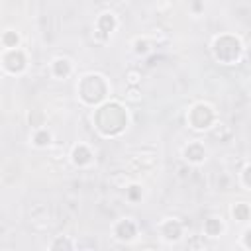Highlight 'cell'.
<instances>
[{
	"label": "cell",
	"instance_id": "6da1fadb",
	"mask_svg": "<svg viewBox=\"0 0 251 251\" xmlns=\"http://www.w3.org/2000/svg\"><path fill=\"white\" fill-rule=\"evenodd\" d=\"M116 27H118V20H116L114 12H104V14L98 16V20H96V33H102L104 39H108L114 33Z\"/></svg>",
	"mask_w": 251,
	"mask_h": 251
},
{
	"label": "cell",
	"instance_id": "7a4b0ae2",
	"mask_svg": "<svg viewBox=\"0 0 251 251\" xmlns=\"http://www.w3.org/2000/svg\"><path fill=\"white\" fill-rule=\"evenodd\" d=\"M182 157H184V161H188L192 165H200L206 161V149L200 141H192L182 149Z\"/></svg>",
	"mask_w": 251,
	"mask_h": 251
},
{
	"label": "cell",
	"instance_id": "3957f363",
	"mask_svg": "<svg viewBox=\"0 0 251 251\" xmlns=\"http://www.w3.org/2000/svg\"><path fill=\"white\" fill-rule=\"evenodd\" d=\"M159 231H161L163 239H167V241H176V239L182 235V224L176 222V220H173V218H167L165 222H161Z\"/></svg>",
	"mask_w": 251,
	"mask_h": 251
},
{
	"label": "cell",
	"instance_id": "277c9868",
	"mask_svg": "<svg viewBox=\"0 0 251 251\" xmlns=\"http://www.w3.org/2000/svg\"><path fill=\"white\" fill-rule=\"evenodd\" d=\"M71 73H73V61H71V59H67V57H57V59L51 61V75H53L55 78L63 80V78H67Z\"/></svg>",
	"mask_w": 251,
	"mask_h": 251
},
{
	"label": "cell",
	"instance_id": "5b68a950",
	"mask_svg": "<svg viewBox=\"0 0 251 251\" xmlns=\"http://www.w3.org/2000/svg\"><path fill=\"white\" fill-rule=\"evenodd\" d=\"M90 161H92V153H90V149L84 143H78V145L73 147V151H71V163L75 167H86Z\"/></svg>",
	"mask_w": 251,
	"mask_h": 251
},
{
	"label": "cell",
	"instance_id": "8992f818",
	"mask_svg": "<svg viewBox=\"0 0 251 251\" xmlns=\"http://www.w3.org/2000/svg\"><path fill=\"white\" fill-rule=\"evenodd\" d=\"M114 233H116V237L120 241H131L135 237V233H137V227H135V224L131 220H122V222L116 224Z\"/></svg>",
	"mask_w": 251,
	"mask_h": 251
},
{
	"label": "cell",
	"instance_id": "52a82bcc",
	"mask_svg": "<svg viewBox=\"0 0 251 251\" xmlns=\"http://www.w3.org/2000/svg\"><path fill=\"white\" fill-rule=\"evenodd\" d=\"M31 141H33V145H35V147L43 149V147H49V145H51L53 135H51V131H49V129H45V127H35Z\"/></svg>",
	"mask_w": 251,
	"mask_h": 251
},
{
	"label": "cell",
	"instance_id": "ba28073f",
	"mask_svg": "<svg viewBox=\"0 0 251 251\" xmlns=\"http://www.w3.org/2000/svg\"><path fill=\"white\" fill-rule=\"evenodd\" d=\"M224 229H226V226H224L222 218H208L204 222V233L208 237H218V235H222Z\"/></svg>",
	"mask_w": 251,
	"mask_h": 251
},
{
	"label": "cell",
	"instance_id": "9c48e42d",
	"mask_svg": "<svg viewBox=\"0 0 251 251\" xmlns=\"http://www.w3.org/2000/svg\"><path fill=\"white\" fill-rule=\"evenodd\" d=\"M2 47L4 49H18L20 47V35L14 29H6L2 33Z\"/></svg>",
	"mask_w": 251,
	"mask_h": 251
},
{
	"label": "cell",
	"instance_id": "30bf717a",
	"mask_svg": "<svg viewBox=\"0 0 251 251\" xmlns=\"http://www.w3.org/2000/svg\"><path fill=\"white\" fill-rule=\"evenodd\" d=\"M231 214H233V218H235L237 222H247V220L251 218V208H249L245 202H239V204L233 206Z\"/></svg>",
	"mask_w": 251,
	"mask_h": 251
},
{
	"label": "cell",
	"instance_id": "8fae6325",
	"mask_svg": "<svg viewBox=\"0 0 251 251\" xmlns=\"http://www.w3.org/2000/svg\"><path fill=\"white\" fill-rule=\"evenodd\" d=\"M133 51L137 55H147L151 51V39L149 37H137V39H133Z\"/></svg>",
	"mask_w": 251,
	"mask_h": 251
},
{
	"label": "cell",
	"instance_id": "7c38bea8",
	"mask_svg": "<svg viewBox=\"0 0 251 251\" xmlns=\"http://www.w3.org/2000/svg\"><path fill=\"white\" fill-rule=\"evenodd\" d=\"M126 80H127L129 86H139V82H141V73H139L137 69H129V71L126 73Z\"/></svg>",
	"mask_w": 251,
	"mask_h": 251
},
{
	"label": "cell",
	"instance_id": "4fadbf2b",
	"mask_svg": "<svg viewBox=\"0 0 251 251\" xmlns=\"http://www.w3.org/2000/svg\"><path fill=\"white\" fill-rule=\"evenodd\" d=\"M126 98H127L129 102H141V92H139V86H129V88H127Z\"/></svg>",
	"mask_w": 251,
	"mask_h": 251
},
{
	"label": "cell",
	"instance_id": "5bb4252c",
	"mask_svg": "<svg viewBox=\"0 0 251 251\" xmlns=\"http://www.w3.org/2000/svg\"><path fill=\"white\" fill-rule=\"evenodd\" d=\"M127 198H129L131 202H137V200L141 198V186H139V184H131V186L127 188Z\"/></svg>",
	"mask_w": 251,
	"mask_h": 251
},
{
	"label": "cell",
	"instance_id": "9a60e30c",
	"mask_svg": "<svg viewBox=\"0 0 251 251\" xmlns=\"http://www.w3.org/2000/svg\"><path fill=\"white\" fill-rule=\"evenodd\" d=\"M61 247H63V249H73L75 243H73L71 239H61V237H59L57 241L51 243V249H61Z\"/></svg>",
	"mask_w": 251,
	"mask_h": 251
},
{
	"label": "cell",
	"instance_id": "2e32d148",
	"mask_svg": "<svg viewBox=\"0 0 251 251\" xmlns=\"http://www.w3.org/2000/svg\"><path fill=\"white\" fill-rule=\"evenodd\" d=\"M241 243H243V247L251 249V227H247V229L243 231V235H241Z\"/></svg>",
	"mask_w": 251,
	"mask_h": 251
},
{
	"label": "cell",
	"instance_id": "e0dca14e",
	"mask_svg": "<svg viewBox=\"0 0 251 251\" xmlns=\"http://www.w3.org/2000/svg\"><path fill=\"white\" fill-rule=\"evenodd\" d=\"M241 178H243V184L245 186H251V165H247L241 173Z\"/></svg>",
	"mask_w": 251,
	"mask_h": 251
},
{
	"label": "cell",
	"instance_id": "ac0fdd59",
	"mask_svg": "<svg viewBox=\"0 0 251 251\" xmlns=\"http://www.w3.org/2000/svg\"><path fill=\"white\" fill-rule=\"evenodd\" d=\"M247 47H249V49H251V37H249V39H247Z\"/></svg>",
	"mask_w": 251,
	"mask_h": 251
}]
</instances>
